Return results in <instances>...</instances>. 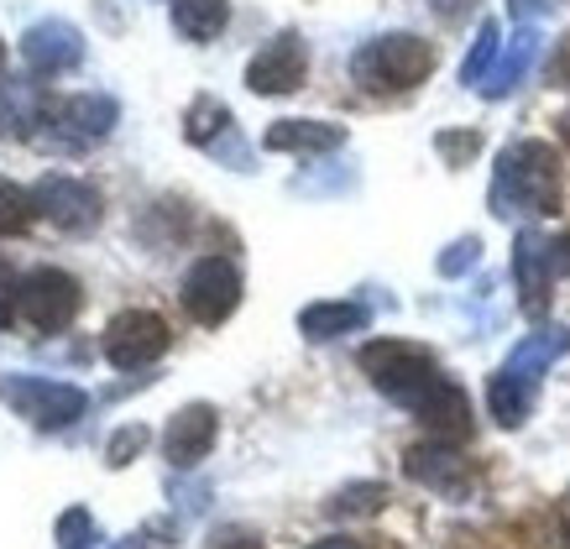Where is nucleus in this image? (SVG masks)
Wrapping results in <instances>:
<instances>
[{"instance_id":"10","label":"nucleus","mask_w":570,"mask_h":549,"mask_svg":"<svg viewBox=\"0 0 570 549\" xmlns=\"http://www.w3.org/2000/svg\"><path fill=\"white\" fill-rule=\"evenodd\" d=\"M37 215L48 225H58L63 236H85L100 225V189L85 184V178H69V173H48V178H37Z\"/></svg>"},{"instance_id":"14","label":"nucleus","mask_w":570,"mask_h":549,"mask_svg":"<svg viewBox=\"0 0 570 549\" xmlns=\"http://www.w3.org/2000/svg\"><path fill=\"white\" fill-rule=\"evenodd\" d=\"M21 58H27V69L32 73H69L85 63V32L63 17H48V21H32L27 32H21Z\"/></svg>"},{"instance_id":"4","label":"nucleus","mask_w":570,"mask_h":549,"mask_svg":"<svg viewBox=\"0 0 570 549\" xmlns=\"http://www.w3.org/2000/svg\"><path fill=\"white\" fill-rule=\"evenodd\" d=\"M434 63H440L434 42H424L414 32H382L351 52V79L366 95H403V89L424 85L434 73Z\"/></svg>"},{"instance_id":"19","label":"nucleus","mask_w":570,"mask_h":549,"mask_svg":"<svg viewBox=\"0 0 570 549\" xmlns=\"http://www.w3.org/2000/svg\"><path fill=\"white\" fill-rule=\"evenodd\" d=\"M534 58H539V27H534V21H523L519 32L508 37V48L498 52L492 73L482 79V95H487V100H508V95H513V89L529 79Z\"/></svg>"},{"instance_id":"34","label":"nucleus","mask_w":570,"mask_h":549,"mask_svg":"<svg viewBox=\"0 0 570 549\" xmlns=\"http://www.w3.org/2000/svg\"><path fill=\"white\" fill-rule=\"evenodd\" d=\"M220 549H267V545H257V539H230V545H220Z\"/></svg>"},{"instance_id":"29","label":"nucleus","mask_w":570,"mask_h":549,"mask_svg":"<svg viewBox=\"0 0 570 549\" xmlns=\"http://www.w3.org/2000/svg\"><path fill=\"white\" fill-rule=\"evenodd\" d=\"M168 533V523H147L141 533H126L121 545H110V549H163V545H153V539H163Z\"/></svg>"},{"instance_id":"1","label":"nucleus","mask_w":570,"mask_h":549,"mask_svg":"<svg viewBox=\"0 0 570 549\" xmlns=\"http://www.w3.org/2000/svg\"><path fill=\"white\" fill-rule=\"evenodd\" d=\"M566 205V163L560 147L539 137H519L498 153L492 168V189H487V209L498 220H544L560 215Z\"/></svg>"},{"instance_id":"33","label":"nucleus","mask_w":570,"mask_h":549,"mask_svg":"<svg viewBox=\"0 0 570 549\" xmlns=\"http://www.w3.org/2000/svg\"><path fill=\"white\" fill-rule=\"evenodd\" d=\"M309 549H372L366 539H346V533H335V539H320V545H309Z\"/></svg>"},{"instance_id":"5","label":"nucleus","mask_w":570,"mask_h":549,"mask_svg":"<svg viewBox=\"0 0 570 549\" xmlns=\"http://www.w3.org/2000/svg\"><path fill=\"white\" fill-rule=\"evenodd\" d=\"M356 361H362V372L372 378V388H377L382 398H393L397 409H409V413H414V403L430 393L434 382L445 378L430 345L393 341V335H387V341H366L362 351H356Z\"/></svg>"},{"instance_id":"22","label":"nucleus","mask_w":570,"mask_h":549,"mask_svg":"<svg viewBox=\"0 0 570 549\" xmlns=\"http://www.w3.org/2000/svg\"><path fill=\"white\" fill-rule=\"evenodd\" d=\"M387 508V487L382 481H351L325 502L330 518H377Z\"/></svg>"},{"instance_id":"9","label":"nucleus","mask_w":570,"mask_h":549,"mask_svg":"<svg viewBox=\"0 0 570 549\" xmlns=\"http://www.w3.org/2000/svg\"><path fill=\"white\" fill-rule=\"evenodd\" d=\"M105 361L116 366V372H141V366H153V361L168 356V345H174V330L168 320L153 310H121L110 325H105Z\"/></svg>"},{"instance_id":"27","label":"nucleus","mask_w":570,"mask_h":549,"mask_svg":"<svg viewBox=\"0 0 570 549\" xmlns=\"http://www.w3.org/2000/svg\"><path fill=\"white\" fill-rule=\"evenodd\" d=\"M434 153L445 157V168H466L471 157L482 153V131H440V137H434Z\"/></svg>"},{"instance_id":"11","label":"nucleus","mask_w":570,"mask_h":549,"mask_svg":"<svg viewBox=\"0 0 570 549\" xmlns=\"http://www.w3.org/2000/svg\"><path fill=\"white\" fill-rule=\"evenodd\" d=\"M403 477L419 481V487H430V492H440V498H450V502L471 498V487H476V471H471L466 455L450 445V440H434V434L403 450Z\"/></svg>"},{"instance_id":"13","label":"nucleus","mask_w":570,"mask_h":549,"mask_svg":"<svg viewBox=\"0 0 570 549\" xmlns=\"http://www.w3.org/2000/svg\"><path fill=\"white\" fill-rule=\"evenodd\" d=\"M513 283H519V304L529 320L550 314V288H554V262H550V236H539L534 225H523L513 236Z\"/></svg>"},{"instance_id":"36","label":"nucleus","mask_w":570,"mask_h":549,"mask_svg":"<svg viewBox=\"0 0 570 549\" xmlns=\"http://www.w3.org/2000/svg\"><path fill=\"white\" fill-rule=\"evenodd\" d=\"M0 73H6V42H0Z\"/></svg>"},{"instance_id":"26","label":"nucleus","mask_w":570,"mask_h":549,"mask_svg":"<svg viewBox=\"0 0 570 549\" xmlns=\"http://www.w3.org/2000/svg\"><path fill=\"white\" fill-rule=\"evenodd\" d=\"M147 440H153L147 424H121V430L110 434V445H105V465H110V471H126V465L147 450Z\"/></svg>"},{"instance_id":"20","label":"nucleus","mask_w":570,"mask_h":549,"mask_svg":"<svg viewBox=\"0 0 570 549\" xmlns=\"http://www.w3.org/2000/svg\"><path fill=\"white\" fill-rule=\"evenodd\" d=\"M366 304L356 298H325V304H309V310H298V335L304 341H341V335H356L366 330Z\"/></svg>"},{"instance_id":"18","label":"nucleus","mask_w":570,"mask_h":549,"mask_svg":"<svg viewBox=\"0 0 570 549\" xmlns=\"http://www.w3.org/2000/svg\"><path fill=\"white\" fill-rule=\"evenodd\" d=\"M262 147L267 153H298V157H325L346 147V126L335 120H273L262 131Z\"/></svg>"},{"instance_id":"25","label":"nucleus","mask_w":570,"mask_h":549,"mask_svg":"<svg viewBox=\"0 0 570 549\" xmlns=\"http://www.w3.org/2000/svg\"><path fill=\"white\" fill-rule=\"evenodd\" d=\"M52 539H58V549H95L100 545V523H95L89 508H63L58 523H52Z\"/></svg>"},{"instance_id":"3","label":"nucleus","mask_w":570,"mask_h":549,"mask_svg":"<svg viewBox=\"0 0 570 549\" xmlns=\"http://www.w3.org/2000/svg\"><path fill=\"white\" fill-rule=\"evenodd\" d=\"M570 351V330L566 325H539L534 335H523L508 361H502L492 382H487V409L498 419L502 430H519L523 419L534 413V398H539V378L550 372L554 361Z\"/></svg>"},{"instance_id":"15","label":"nucleus","mask_w":570,"mask_h":549,"mask_svg":"<svg viewBox=\"0 0 570 549\" xmlns=\"http://www.w3.org/2000/svg\"><path fill=\"white\" fill-rule=\"evenodd\" d=\"M184 137L189 147L209 157H230V168H246V147L236 141V116L230 105L215 100V95H194L189 110H184Z\"/></svg>"},{"instance_id":"8","label":"nucleus","mask_w":570,"mask_h":549,"mask_svg":"<svg viewBox=\"0 0 570 549\" xmlns=\"http://www.w3.org/2000/svg\"><path fill=\"white\" fill-rule=\"evenodd\" d=\"M178 304L189 314L194 325H225L230 314L242 310V267L230 257H199L184 273V288H178Z\"/></svg>"},{"instance_id":"35","label":"nucleus","mask_w":570,"mask_h":549,"mask_svg":"<svg viewBox=\"0 0 570 549\" xmlns=\"http://www.w3.org/2000/svg\"><path fill=\"white\" fill-rule=\"evenodd\" d=\"M560 137H566V141H570V116H566V120H560Z\"/></svg>"},{"instance_id":"7","label":"nucleus","mask_w":570,"mask_h":549,"mask_svg":"<svg viewBox=\"0 0 570 549\" xmlns=\"http://www.w3.org/2000/svg\"><path fill=\"white\" fill-rule=\"evenodd\" d=\"M121 120V105L110 95H63V100H42V116L37 126H48L42 137L58 147V153H85L95 141H105Z\"/></svg>"},{"instance_id":"32","label":"nucleus","mask_w":570,"mask_h":549,"mask_svg":"<svg viewBox=\"0 0 570 549\" xmlns=\"http://www.w3.org/2000/svg\"><path fill=\"white\" fill-rule=\"evenodd\" d=\"M554 85H570V37L560 42V58H554V73H550Z\"/></svg>"},{"instance_id":"23","label":"nucleus","mask_w":570,"mask_h":549,"mask_svg":"<svg viewBox=\"0 0 570 549\" xmlns=\"http://www.w3.org/2000/svg\"><path fill=\"white\" fill-rule=\"evenodd\" d=\"M498 52H502L498 21H482V27H476V42H471V52H466V63H461V85L482 89V79L492 73V63H498Z\"/></svg>"},{"instance_id":"12","label":"nucleus","mask_w":570,"mask_h":549,"mask_svg":"<svg viewBox=\"0 0 570 549\" xmlns=\"http://www.w3.org/2000/svg\"><path fill=\"white\" fill-rule=\"evenodd\" d=\"M309 79V42L298 32H277L273 42H262L257 58L246 63V89L252 95H294Z\"/></svg>"},{"instance_id":"24","label":"nucleus","mask_w":570,"mask_h":549,"mask_svg":"<svg viewBox=\"0 0 570 549\" xmlns=\"http://www.w3.org/2000/svg\"><path fill=\"white\" fill-rule=\"evenodd\" d=\"M32 220H37L32 189H21V184H11V178H0V241L32 231Z\"/></svg>"},{"instance_id":"17","label":"nucleus","mask_w":570,"mask_h":549,"mask_svg":"<svg viewBox=\"0 0 570 549\" xmlns=\"http://www.w3.org/2000/svg\"><path fill=\"white\" fill-rule=\"evenodd\" d=\"M414 419L434 434V440H450V445H466L471 430H476V419H471V398H466V388H461L455 378L434 382L430 393L414 403Z\"/></svg>"},{"instance_id":"16","label":"nucleus","mask_w":570,"mask_h":549,"mask_svg":"<svg viewBox=\"0 0 570 549\" xmlns=\"http://www.w3.org/2000/svg\"><path fill=\"white\" fill-rule=\"evenodd\" d=\"M215 434H220L215 403H184V409L168 419V430H163V455L174 461V471H194V465L215 450Z\"/></svg>"},{"instance_id":"28","label":"nucleus","mask_w":570,"mask_h":549,"mask_svg":"<svg viewBox=\"0 0 570 549\" xmlns=\"http://www.w3.org/2000/svg\"><path fill=\"white\" fill-rule=\"evenodd\" d=\"M476 262H482V241L461 236V241H450V246H445V257L434 262V273H440V277H461V273H471Z\"/></svg>"},{"instance_id":"6","label":"nucleus","mask_w":570,"mask_h":549,"mask_svg":"<svg viewBox=\"0 0 570 549\" xmlns=\"http://www.w3.org/2000/svg\"><path fill=\"white\" fill-rule=\"evenodd\" d=\"M0 403L27 419L32 430H69L73 419H85L89 393L73 382L58 378H37V372H6L0 378Z\"/></svg>"},{"instance_id":"2","label":"nucleus","mask_w":570,"mask_h":549,"mask_svg":"<svg viewBox=\"0 0 570 549\" xmlns=\"http://www.w3.org/2000/svg\"><path fill=\"white\" fill-rule=\"evenodd\" d=\"M79 310H85V288L63 267H32L21 277H0V325L6 330L58 335V330H69L79 320Z\"/></svg>"},{"instance_id":"30","label":"nucleus","mask_w":570,"mask_h":549,"mask_svg":"<svg viewBox=\"0 0 570 549\" xmlns=\"http://www.w3.org/2000/svg\"><path fill=\"white\" fill-rule=\"evenodd\" d=\"M550 262H554V277L570 273V231L566 236H550Z\"/></svg>"},{"instance_id":"21","label":"nucleus","mask_w":570,"mask_h":549,"mask_svg":"<svg viewBox=\"0 0 570 549\" xmlns=\"http://www.w3.org/2000/svg\"><path fill=\"white\" fill-rule=\"evenodd\" d=\"M230 21V0H174V27L189 42H209L225 32Z\"/></svg>"},{"instance_id":"31","label":"nucleus","mask_w":570,"mask_h":549,"mask_svg":"<svg viewBox=\"0 0 570 549\" xmlns=\"http://www.w3.org/2000/svg\"><path fill=\"white\" fill-rule=\"evenodd\" d=\"M508 11H513V21H539L550 11V0H508Z\"/></svg>"}]
</instances>
